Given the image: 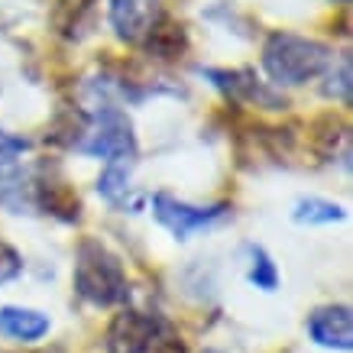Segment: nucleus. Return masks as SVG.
Here are the masks:
<instances>
[{
    "instance_id": "39448f33",
    "label": "nucleus",
    "mask_w": 353,
    "mask_h": 353,
    "mask_svg": "<svg viewBox=\"0 0 353 353\" xmlns=\"http://www.w3.org/2000/svg\"><path fill=\"white\" fill-rule=\"evenodd\" d=\"M227 214V204H214V208H194L179 198H172L169 192L152 194V217L169 230L175 240H188L192 234L204 230V227L217 224Z\"/></svg>"
},
{
    "instance_id": "6e6552de",
    "label": "nucleus",
    "mask_w": 353,
    "mask_h": 353,
    "mask_svg": "<svg viewBox=\"0 0 353 353\" xmlns=\"http://www.w3.org/2000/svg\"><path fill=\"white\" fill-rule=\"evenodd\" d=\"M159 17V0H110V26L120 43H143Z\"/></svg>"
},
{
    "instance_id": "a211bd4d",
    "label": "nucleus",
    "mask_w": 353,
    "mask_h": 353,
    "mask_svg": "<svg viewBox=\"0 0 353 353\" xmlns=\"http://www.w3.org/2000/svg\"><path fill=\"white\" fill-rule=\"evenodd\" d=\"M26 150H30V139L13 137V133L0 127V169H13V162L20 159Z\"/></svg>"
},
{
    "instance_id": "4be33fe9",
    "label": "nucleus",
    "mask_w": 353,
    "mask_h": 353,
    "mask_svg": "<svg viewBox=\"0 0 353 353\" xmlns=\"http://www.w3.org/2000/svg\"><path fill=\"white\" fill-rule=\"evenodd\" d=\"M211 353H214V350H211Z\"/></svg>"
},
{
    "instance_id": "f8f14e48",
    "label": "nucleus",
    "mask_w": 353,
    "mask_h": 353,
    "mask_svg": "<svg viewBox=\"0 0 353 353\" xmlns=\"http://www.w3.org/2000/svg\"><path fill=\"white\" fill-rule=\"evenodd\" d=\"M347 133H350L347 120L337 117V114H324L311 127V146H314V152L321 159H334L337 150H341V143H347Z\"/></svg>"
},
{
    "instance_id": "f257e3e1",
    "label": "nucleus",
    "mask_w": 353,
    "mask_h": 353,
    "mask_svg": "<svg viewBox=\"0 0 353 353\" xmlns=\"http://www.w3.org/2000/svg\"><path fill=\"white\" fill-rule=\"evenodd\" d=\"M259 62H263V72L269 75L272 85L299 88L308 85L311 78L324 75L331 68L334 55L318 39H308V36H299L289 30H276L266 36Z\"/></svg>"
},
{
    "instance_id": "dca6fc26",
    "label": "nucleus",
    "mask_w": 353,
    "mask_h": 353,
    "mask_svg": "<svg viewBox=\"0 0 353 353\" xmlns=\"http://www.w3.org/2000/svg\"><path fill=\"white\" fill-rule=\"evenodd\" d=\"M246 253H250V282L263 292H276L279 289V269H276V263L269 259V253L256 243L246 246Z\"/></svg>"
},
{
    "instance_id": "423d86ee",
    "label": "nucleus",
    "mask_w": 353,
    "mask_h": 353,
    "mask_svg": "<svg viewBox=\"0 0 353 353\" xmlns=\"http://www.w3.org/2000/svg\"><path fill=\"white\" fill-rule=\"evenodd\" d=\"M32 204H36V211L52 214L59 221H78L81 217V201H78L75 188L49 165H39L32 172Z\"/></svg>"
},
{
    "instance_id": "aec40b11",
    "label": "nucleus",
    "mask_w": 353,
    "mask_h": 353,
    "mask_svg": "<svg viewBox=\"0 0 353 353\" xmlns=\"http://www.w3.org/2000/svg\"><path fill=\"white\" fill-rule=\"evenodd\" d=\"M150 353H188V350H185V343L169 331V324H162L159 334H156V341H152V347H150Z\"/></svg>"
},
{
    "instance_id": "4468645a",
    "label": "nucleus",
    "mask_w": 353,
    "mask_h": 353,
    "mask_svg": "<svg viewBox=\"0 0 353 353\" xmlns=\"http://www.w3.org/2000/svg\"><path fill=\"white\" fill-rule=\"evenodd\" d=\"M347 217V211H343L341 204L334 201H324V198H301L299 204H295V211H292V221L295 224H337V221H343Z\"/></svg>"
},
{
    "instance_id": "1a4fd4ad",
    "label": "nucleus",
    "mask_w": 353,
    "mask_h": 353,
    "mask_svg": "<svg viewBox=\"0 0 353 353\" xmlns=\"http://www.w3.org/2000/svg\"><path fill=\"white\" fill-rule=\"evenodd\" d=\"M308 334L318 347L327 350H350L353 347V318L347 305H327L308 318Z\"/></svg>"
},
{
    "instance_id": "7ed1b4c3",
    "label": "nucleus",
    "mask_w": 353,
    "mask_h": 353,
    "mask_svg": "<svg viewBox=\"0 0 353 353\" xmlns=\"http://www.w3.org/2000/svg\"><path fill=\"white\" fill-rule=\"evenodd\" d=\"M78 152H85L91 159L108 162H133L137 159V133L133 120L120 108H97L94 117H88L85 137L78 143Z\"/></svg>"
},
{
    "instance_id": "2eb2a0df",
    "label": "nucleus",
    "mask_w": 353,
    "mask_h": 353,
    "mask_svg": "<svg viewBox=\"0 0 353 353\" xmlns=\"http://www.w3.org/2000/svg\"><path fill=\"white\" fill-rule=\"evenodd\" d=\"M97 194L108 204H127L130 194V162H110L97 179Z\"/></svg>"
},
{
    "instance_id": "f03ea898",
    "label": "nucleus",
    "mask_w": 353,
    "mask_h": 353,
    "mask_svg": "<svg viewBox=\"0 0 353 353\" xmlns=\"http://www.w3.org/2000/svg\"><path fill=\"white\" fill-rule=\"evenodd\" d=\"M75 292L91 305H117L127 299L123 263L94 236H85L75 250Z\"/></svg>"
},
{
    "instance_id": "ddd939ff",
    "label": "nucleus",
    "mask_w": 353,
    "mask_h": 353,
    "mask_svg": "<svg viewBox=\"0 0 353 353\" xmlns=\"http://www.w3.org/2000/svg\"><path fill=\"white\" fill-rule=\"evenodd\" d=\"M97 0H55L52 3V13H49V23H52V30L65 39H75L78 26L85 20L91 7H94Z\"/></svg>"
},
{
    "instance_id": "f3484780",
    "label": "nucleus",
    "mask_w": 353,
    "mask_h": 353,
    "mask_svg": "<svg viewBox=\"0 0 353 353\" xmlns=\"http://www.w3.org/2000/svg\"><path fill=\"white\" fill-rule=\"evenodd\" d=\"M350 78H353V72H350V52H343L341 59H337V65L327 72V81H324L321 94L331 97V101H337V104H343V108H350V88H353Z\"/></svg>"
},
{
    "instance_id": "0eeeda50",
    "label": "nucleus",
    "mask_w": 353,
    "mask_h": 353,
    "mask_svg": "<svg viewBox=\"0 0 353 353\" xmlns=\"http://www.w3.org/2000/svg\"><path fill=\"white\" fill-rule=\"evenodd\" d=\"M162 321L143 311H120L108 327V353H150Z\"/></svg>"
},
{
    "instance_id": "9d476101",
    "label": "nucleus",
    "mask_w": 353,
    "mask_h": 353,
    "mask_svg": "<svg viewBox=\"0 0 353 353\" xmlns=\"http://www.w3.org/2000/svg\"><path fill=\"white\" fill-rule=\"evenodd\" d=\"M143 49H146L150 59H159V62H179V59L188 52V30H185L179 20H172V17L162 13L159 20L152 23V30L146 32Z\"/></svg>"
},
{
    "instance_id": "20e7f679",
    "label": "nucleus",
    "mask_w": 353,
    "mask_h": 353,
    "mask_svg": "<svg viewBox=\"0 0 353 353\" xmlns=\"http://www.w3.org/2000/svg\"><path fill=\"white\" fill-rule=\"evenodd\" d=\"M201 75L234 104H256L269 110L285 108V97H279L269 85H263L253 68H201Z\"/></svg>"
},
{
    "instance_id": "6ab92c4d",
    "label": "nucleus",
    "mask_w": 353,
    "mask_h": 353,
    "mask_svg": "<svg viewBox=\"0 0 353 353\" xmlns=\"http://www.w3.org/2000/svg\"><path fill=\"white\" fill-rule=\"evenodd\" d=\"M23 272V256L7 240H0V282H13Z\"/></svg>"
},
{
    "instance_id": "9b49d317",
    "label": "nucleus",
    "mask_w": 353,
    "mask_h": 353,
    "mask_svg": "<svg viewBox=\"0 0 353 353\" xmlns=\"http://www.w3.org/2000/svg\"><path fill=\"white\" fill-rule=\"evenodd\" d=\"M0 334L3 337H13V341L32 343L49 334V318L43 311H32V308H0Z\"/></svg>"
},
{
    "instance_id": "412c9836",
    "label": "nucleus",
    "mask_w": 353,
    "mask_h": 353,
    "mask_svg": "<svg viewBox=\"0 0 353 353\" xmlns=\"http://www.w3.org/2000/svg\"><path fill=\"white\" fill-rule=\"evenodd\" d=\"M337 3H350V0H337Z\"/></svg>"
}]
</instances>
